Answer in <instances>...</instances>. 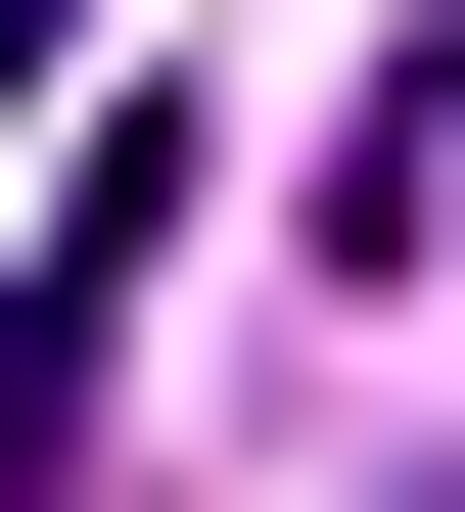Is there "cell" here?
Masks as SVG:
<instances>
[{
    "mask_svg": "<svg viewBox=\"0 0 465 512\" xmlns=\"http://www.w3.org/2000/svg\"><path fill=\"white\" fill-rule=\"evenodd\" d=\"M140 233H186V140H93L47 280H0V512H93V419H140Z\"/></svg>",
    "mask_w": 465,
    "mask_h": 512,
    "instance_id": "6da1fadb",
    "label": "cell"
},
{
    "mask_svg": "<svg viewBox=\"0 0 465 512\" xmlns=\"http://www.w3.org/2000/svg\"><path fill=\"white\" fill-rule=\"evenodd\" d=\"M47 47H93V0H0V94H47Z\"/></svg>",
    "mask_w": 465,
    "mask_h": 512,
    "instance_id": "7a4b0ae2",
    "label": "cell"
},
{
    "mask_svg": "<svg viewBox=\"0 0 465 512\" xmlns=\"http://www.w3.org/2000/svg\"><path fill=\"white\" fill-rule=\"evenodd\" d=\"M419 512H465V466H419Z\"/></svg>",
    "mask_w": 465,
    "mask_h": 512,
    "instance_id": "3957f363",
    "label": "cell"
}]
</instances>
